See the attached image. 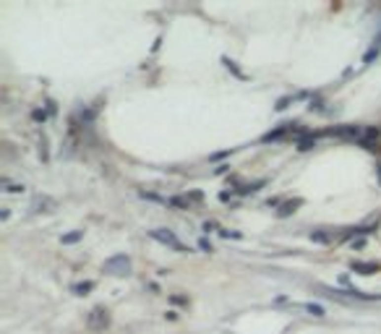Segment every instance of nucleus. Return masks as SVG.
<instances>
[{
	"instance_id": "nucleus-17",
	"label": "nucleus",
	"mask_w": 381,
	"mask_h": 334,
	"mask_svg": "<svg viewBox=\"0 0 381 334\" xmlns=\"http://www.w3.org/2000/svg\"><path fill=\"white\" fill-rule=\"evenodd\" d=\"M198 248H201V250H206V253H212V243H209V240H206V238H201V240H198Z\"/></svg>"
},
{
	"instance_id": "nucleus-2",
	"label": "nucleus",
	"mask_w": 381,
	"mask_h": 334,
	"mask_svg": "<svg viewBox=\"0 0 381 334\" xmlns=\"http://www.w3.org/2000/svg\"><path fill=\"white\" fill-rule=\"evenodd\" d=\"M154 240H159V243H165V246H170L172 250H178V253H186V246L183 243H180V240H178V235L175 233H172V230H162V227H157V230H152V233H149Z\"/></svg>"
},
{
	"instance_id": "nucleus-19",
	"label": "nucleus",
	"mask_w": 381,
	"mask_h": 334,
	"mask_svg": "<svg viewBox=\"0 0 381 334\" xmlns=\"http://www.w3.org/2000/svg\"><path fill=\"white\" fill-rule=\"evenodd\" d=\"M222 238H240V233H230V230H220Z\"/></svg>"
},
{
	"instance_id": "nucleus-6",
	"label": "nucleus",
	"mask_w": 381,
	"mask_h": 334,
	"mask_svg": "<svg viewBox=\"0 0 381 334\" xmlns=\"http://www.w3.org/2000/svg\"><path fill=\"white\" fill-rule=\"evenodd\" d=\"M301 199H295V201H287V204H282V207H279V211H277V214L279 217H290V214H293V211L298 209V207H301Z\"/></svg>"
},
{
	"instance_id": "nucleus-5",
	"label": "nucleus",
	"mask_w": 381,
	"mask_h": 334,
	"mask_svg": "<svg viewBox=\"0 0 381 334\" xmlns=\"http://www.w3.org/2000/svg\"><path fill=\"white\" fill-rule=\"evenodd\" d=\"M352 272H358V274H374L379 272V264H368V261H352Z\"/></svg>"
},
{
	"instance_id": "nucleus-8",
	"label": "nucleus",
	"mask_w": 381,
	"mask_h": 334,
	"mask_svg": "<svg viewBox=\"0 0 381 334\" xmlns=\"http://www.w3.org/2000/svg\"><path fill=\"white\" fill-rule=\"evenodd\" d=\"M84 238V230H74V233H68V235H63V246H71V243H78V240Z\"/></svg>"
},
{
	"instance_id": "nucleus-12",
	"label": "nucleus",
	"mask_w": 381,
	"mask_h": 334,
	"mask_svg": "<svg viewBox=\"0 0 381 334\" xmlns=\"http://www.w3.org/2000/svg\"><path fill=\"white\" fill-rule=\"evenodd\" d=\"M379 52H381V37L376 40V44H374V47H371V50L366 52V58H363V63H371V60H374V58H376Z\"/></svg>"
},
{
	"instance_id": "nucleus-13",
	"label": "nucleus",
	"mask_w": 381,
	"mask_h": 334,
	"mask_svg": "<svg viewBox=\"0 0 381 334\" xmlns=\"http://www.w3.org/2000/svg\"><path fill=\"white\" fill-rule=\"evenodd\" d=\"M285 131H287V125H282V128H277V131H269V133H267L264 138H261V141H277V138H279V136H282Z\"/></svg>"
},
{
	"instance_id": "nucleus-10",
	"label": "nucleus",
	"mask_w": 381,
	"mask_h": 334,
	"mask_svg": "<svg viewBox=\"0 0 381 334\" xmlns=\"http://www.w3.org/2000/svg\"><path fill=\"white\" fill-rule=\"evenodd\" d=\"M167 207H175V209H190V204L186 199H180V196H172L167 199Z\"/></svg>"
},
{
	"instance_id": "nucleus-16",
	"label": "nucleus",
	"mask_w": 381,
	"mask_h": 334,
	"mask_svg": "<svg viewBox=\"0 0 381 334\" xmlns=\"http://www.w3.org/2000/svg\"><path fill=\"white\" fill-rule=\"evenodd\" d=\"M3 185H5V191H8V193H21V191H24V185H21V183H5V180H3Z\"/></svg>"
},
{
	"instance_id": "nucleus-20",
	"label": "nucleus",
	"mask_w": 381,
	"mask_h": 334,
	"mask_svg": "<svg viewBox=\"0 0 381 334\" xmlns=\"http://www.w3.org/2000/svg\"><path fill=\"white\" fill-rule=\"evenodd\" d=\"M170 300H172V303H188V298H186V295H172Z\"/></svg>"
},
{
	"instance_id": "nucleus-14",
	"label": "nucleus",
	"mask_w": 381,
	"mask_h": 334,
	"mask_svg": "<svg viewBox=\"0 0 381 334\" xmlns=\"http://www.w3.org/2000/svg\"><path fill=\"white\" fill-rule=\"evenodd\" d=\"M261 185H264V180H259V183H251V185H246V188H240L238 193H240V196H246V193H256V191L261 188Z\"/></svg>"
},
{
	"instance_id": "nucleus-11",
	"label": "nucleus",
	"mask_w": 381,
	"mask_h": 334,
	"mask_svg": "<svg viewBox=\"0 0 381 334\" xmlns=\"http://www.w3.org/2000/svg\"><path fill=\"white\" fill-rule=\"evenodd\" d=\"M313 146H316V138L313 136H305V138L298 141V149H301V152H308V149H313Z\"/></svg>"
},
{
	"instance_id": "nucleus-15",
	"label": "nucleus",
	"mask_w": 381,
	"mask_h": 334,
	"mask_svg": "<svg viewBox=\"0 0 381 334\" xmlns=\"http://www.w3.org/2000/svg\"><path fill=\"white\" fill-rule=\"evenodd\" d=\"M311 240H316V243H329V235H326V233H319V230H313V233H311Z\"/></svg>"
},
{
	"instance_id": "nucleus-3",
	"label": "nucleus",
	"mask_w": 381,
	"mask_h": 334,
	"mask_svg": "<svg viewBox=\"0 0 381 334\" xmlns=\"http://www.w3.org/2000/svg\"><path fill=\"white\" fill-rule=\"evenodd\" d=\"M58 207V201L55 199H50V196H42V193H39V196H34L32 199V211H34V214H39V211H52V209H55Z\"/></svg>"
},
{
	"instance_id": "nucleus-1",
	"label": "nucleus",
	"mask_w": 381,
	"mask_h": 334,
	"mask_svg": "<svg viewBox=\"0 0 381 334\" xmlns=\"http://www.w3.org/2000/svg\"><path fill=\"white\" fill-rule=\"evenodd\" d=\"M102 269H105L107 274H113V277H128L131 274V258L123 256V253H117L113 258H107Z\"/></svg>"
},
{
	"instance_id": "nucleus-4",
	"label": "nucleus",
	"mask_w": 381,
	"mask_h": 334,
	"mask_svg": "<svg viewBox=\"0 0 381 334\" xmlns=\"http://www.w3.org/2000/svg\"><path fill=\"white\" fill-rule=\"evenodd\" d=\"M89 327L92 329H105L107 327V321H110V316H107V311L105 308H92L89 311Z\"/></svg>"
},
{
	"instance_id": "nucleus-9",
	"label": "nucleus",
	"mask_w": 381,
	"mask_h": 334,
	"mask_svg": "<svg viewBox=\"0 0 381 334\" xmlns=\"http://www.w3.org/2000/svg\"><path fill=\"white\" fill-rule=\"evenodd\" d=\"M303 308H305L308 313H311V316H319V319H321V316H324V313H326V311L321 308V305H319V303H303Z\"/></svg>"
},
{
	"instance_id": "nucleus-7",
	"label": "nucleus",
	"mask_w": 381,
	"mask_h": 334,
	"mask_svg": "<svg viewBox=\"0 0 381 334\" xmlns=\"http://www.w3.org/2000/svg\"><path fill=\"white\" fill-rule=\"evenodd\" d=\"M92 290H94V282H78L71 287V292H76V295H89Z\"/></svg>"
},
{
	"instance_id": "nucleus-18",
	"label": "nucleus",
	"mask_w": 381,
	"mask_h": 334,
	"mask_svg": "<svg viewBox=\"0 0 381 334\" xmlns=\"http://www.w3.org/2000/svg\"><path fill=\"white\" fill-rule=\"evenodd\" d=\"M32 118L37 120V123H44V120H47V113H42V110H34V113H32Z\"/></svg>"
}]
</instances>
